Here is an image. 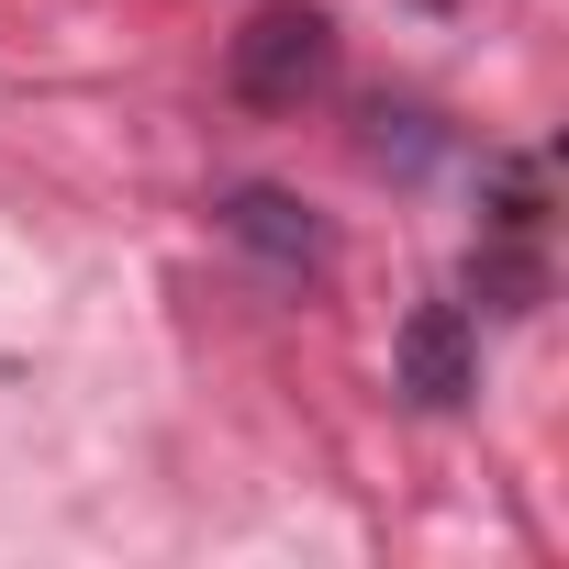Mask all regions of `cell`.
I'll list each match as a JSON object with an SVG mask.
<instances>
[{
    "label": "cell",
    "instance_id": "6da1fadb",
    "mask_svg": "<svg viewBox=\"0 0 569 569\" xmlns=\"http://www.w3.org/2000/svg\"><path fill=\"white\" fill-rule=\"evenodd\" d=\"M223 90L246 112H302L336 90V12L325 0H268V12L223 46Z\"/></svg>",
    "mask_w": 569,
    "mask_h": 569
},
{
    "label": "cell",
    "instance_id": "7a4b0ae2",
    "mask_svg": "<svg viewBox=\"0 0 569 569\" xmlns=\"http://www.w3.org/2000/svg\"><path fill=\"white\" fill-rule=\"evenodd\" d=\"M212 223H223L257 268H279V279H336V223H325V212H302L291 190H268V179L223 190V201H212Z\"/></svg>",
    "mask_w": 569,
    "mask_h": 569
},
{
    "label": "cell",
    "instance_id": "3957f363",
    "mask_svg": "<svg viewBox=\"0 0 569 569\" xmlns=\"http://www.w3.org/2000/svg\"><path fill=\"white\" fill-rule=\"evenodd\" d=\"M402 391H413L425 413H458V402L480 391V347H469V313H458V302H425V313L402 325Z\"/></svg>",
    "mask_w": 569,
    "mask_h": 569
},
{
    "label": "cell",
    "instance_id": "277c9868",
    "mask_svg": "<svg viewBox=\"0 0 569 569\" xmlns=\"http://www.w3.org/2000/svg\"><path fill=\"white\" fill-rule=\"evenodd\" d=\"M358 157H369V168H391V179H413V168L436 157V123H425L413 101H369V134H358Z\"/></svg>",
    "mask_w": 569,
    "mask_h": 569
}]
</instances>
